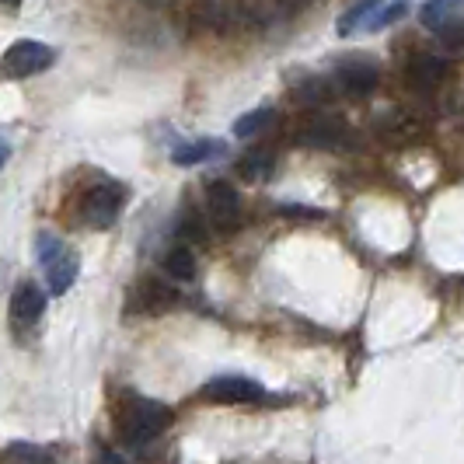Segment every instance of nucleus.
Returning <instances> with one entry per match:
<instances>
[{
    "instance_id": "f257e3e1",
    "label": "nucleus",
    "mask_w": 464,
    "mask_h": 464,
    "mask_svg": "<svg viewBox=\"0 0 464 464\" xmlns=\"http://www.w3.org/2000/svg\"><path fill=\"white\" fill-rule=\"evenodd\" d=\"M171 422V409L164 401H154V398H140L130 395L119 409V433L122 440L133 443V447H143V443L158 440Z\"/></svg>"
},
{
    "instance_id": "f03ea898",
    "label": "nucleus",
    "mask_w": 464,
    "mask_h": 464,
    "mask_svg": "<svg viewBox=\"0 0 464 464\" xmlns=\"http://www.w3.org/2000/svg\"><path fill=\"white\" fill-rule=\"evenodd\" d=\"M122 207H126V192H122V186L102 182V186H94L84 192L81 217H84V224H92V227H98V231H105V227H112V224L119 220Z\"/></svg>"
},
{
    "instance_id": "7ed1b4c3",
    "label": "nucleus",
    "mask_w": 464,
    "mask_h": 464,
    "mask_svg": "<svg viewBox=\"0 0 464 464\" xmlns=\"http://www.w3.org/2000/svg\"><path fill=\"white\" fill-rule=\"evenodd\" d=\"M56 63V53L46 43H35V39H22L14 46H7L4 53V70L7 77H35Z\"/></svg>"
},
{
    "instance_id": "20e7f679",
    "label": "nucleus",
    "mask_w": 464,
    "mask_h": 464,
    "mask_svg": "<svg viewBox=\"0 0 464 464\" xmlns=\"http://www.w3.org/2000/svg\"><path fill=\"white\" fill-rule=\"evenodd\" d=\"M203 398L220 401V405H245V401L266 398V388L252 377H241V373H217L213 381L203 384Z\"/></svg>"
},
{
    "instance_id": "39448f33",
    "label": "nucleus",
    "mask_w": 464,
    "mask_h": 464,
    "mask_svg": "<svg viewBox=\"0 0 464 464\" xmlns=\"http://www.w3.org/2000/svg\"><path fill=\"white\" fill-rule=\"evenodd\" d=\"M207 209L217 231L231 234L241 227V199L231 182H209L207 186Z\"/></svg>"
},
{
    "instance_id": "423d86ee",
    "label": "nucleus",
    "mask_w": 464,
    "mask_h": 464,
    "mask_svg": "<svg viewBox=\"0 0 464 464\" xmlns=\"http://www.w3.org/2000/svg\"><path fill=\"white\" fill-rule=\"evenodd\" d=\"M377 81H381V70L363 56H349L335 67V88L343 94H353V98L371 94L377 88Z\"/></svg>"
},
{
    "instance_id": "0eeeda50",
    "label": "nucleus",
    "mask_w": 464,
    "mask_h": 464,
    "mask_svg": "<svg viewBox=\"0 0 464 464\" xmlns=\"http://www.w3.org/2000/svg\"><path fill=\"white\" fill-rule=\"evenodd\" d=\"M46 314V294L35 283H18L11 294V325L14 332H32Z\"/></svg>"
},
{
    "instance_id": "6e6552de",
    "label": "nucleus",
    "mask_w": 464,
    "mask_h": 464,
    "mask_svg": "<svg viewBox=\"0 0 464 464\" xmlns=\"http://www.w3.org/2000/svg\"><path fill=\"white\" fill-rule=\"evenodd\" d=\"M301 143L307 147H322V150H335V147H349V130L339 119H314L301 133Z\"/></svg>"
},
{
    "instance_id": "1a4fd4ad",
    "label": "nucleus",
    "mask_w": 464,
    "mask_h": 464,
    "mask_svg": "<svg viewBox=\"0 0 464 464\" xmlns=\"http://www.w3.org/2000/svg\"><path fill=\"white\" fill-rule=\"evenodd\" d=\"M464 11V0H430L422 11H419V22L426 28H437V32H447L458 24V14Z\"/></svg>"
},
{
    "instance_id": "9d476101",
    "label": "nucleus",
    "mask_w": 464,
    "mask_h": 464,
    "mask_svg": "<svg viewBox=\"0 0 464 464\" xmlns=\"http://www.w3.org/2000/svg\"><path fill=\"white\" fill-rule=\"evenodd\" d=\"M443 60L440 56H433V53H416L412 60H409V81L419 84V88H433V84H440L443 81Z\"/></svg>"
},
{
    "instance_id": "9b49d317",
    "label": "nucleus",
    "mask_w": 464,
    "mask_h": 464,
    "mask_svg": "<svg viewBox=\"0 0 464 464\" xmlns=\"http://www.w3.org/2000/svg\"><path fill=\"white\" fill-rule=\"evenodd\" d=\"M227 147L220 143V140H196V143H182V147H175V154H171V161L188 168V164H203V161H213V158H220Z\"/></svg>"
},
{
    "instance_id": "f8f14e48",
    "label": "nucleus",
    "mask_w": 464,
    "mask_h": 464,
    "mask_svg": "<svg viewBox=\"0 0 464 464\" xmlns=\"http://www.w3.org/2000/svg\"><path fill=\"white\" fill-rule=\"evenodd\" d=\"M46 276H49V290H53V294H67L70 286H73V279H77V256L67 248L56 262L46 266Z\"/></svg>"
},
{
    "instance_id": "ddd939ff",
    "label": "nucleus",
    "mask_w": 464,
    "mask_h": 464,
    "mask_svg": "<svg viewBox=\"0 0 464 464\" xmlns=\"http://www.w3.org/2000/svg\"><path fill=\"white\" fill-rule=\"evenodd\" d=\"M164 273L171 279H179V283H188V279L196 276V256H192V248H188V245L171 248V252L164 256Z\"/></svg>"
},
{
    "instance_id": "4468645a",
    "label": "nucleus",
    "mask_w": 464,
    "mask_h": 464,
    "mask_svg": "<svg viewBox=\"0 0 464 464\" xmlns=\"http://www.w3.org/2000/svg\"><path fill=\"white\" fill-rule=\"evenodd\" d=\"M377 7H381V0H360V4H353L346 14L339 18V35H353L360 24H371Z\"/></svg>"
},
{
    "instance_id": "2eb2a0df",
    "label": "nucleus",
    "mask_w": 464,
    "mask_h": 464,
    "mask_svg": "<svg viewBox=\"0 0 464 464\" xmlns=\"http://www.w3.org/2000/svg\"><path fill=\"white\" fill-rule=\"evenodd\" d=\"M273 116H276V112H273L269 105H262V109H256V112H248V116L237 119V122H234V133H237L241 140L258 137V133H262V130L273 122Z\"/></svg>"
},
{
    "instance_id": "dca6fc26",
    "label": "nucleus",
    "mask_w": 464,
    "mask_h": 464,
    "mask_svg": "<svg viewBox=\"0 0 464 464\" xmlns=\"http://www.w3.org/2000/svg\"><path fill=\"white\" fill-rule=\"evenodd\" d=\"M7 461L11 464H53L49 450L35 447V443H11L7 447Z\"/></svg>"
},
{
    "instance_id": "f3484780",
    "label": "nucleus",
    "mask_w": 464,
    "mask_h": 464,
    "mask_svg": "<svg viewBox=\"0 0 464 464\" xmlns=\"http://www.w3.org/2000/svg\"><path fill=\"white\" fill-rule=\"evenodd\" d=\"M269 171H273V154H269V150H252V154L241 161V175H245V179L262 182V179H269Z\"/></svg>"
},
{
    "instance_id": "a211bd4d",
    "label": "nucleus",
    "mask_w": 464,
    "mask_h": 464,
    "mask_svg": "<svg viewBox=\"0 0 464 464\" xmlns=\"http://www.w3.org/2000/svg\"><path fill=\"white\" fill-rule=\"evenodd\" d=\"M63 252H67V245H63L56 234H39V237H35V256L43 262V269H46L49 262H56Z\"/></svg>"
},
{
    "instance_id": "6ab92c4d",
    "label": "nucleus",
    "mask_w": 464,
    "mask_h": 464,
    "mask_svg": "<svg viewBox=\"0 0 464 464\" xmlns=\"http://www.w3.org/2000/svg\"><path fill=\"white\" fill-rule=\"evenodd\" d=\"M409 14V0H395V4H388L381 14H373L371 18V32H377V28H384V24H392V22H398V18H405Z\"/></svg>"
},
{
    "instance_id": "aec40b11",
    "label": "nucleus",
    "mask_w": 464,
    "mask_h": 464,
    "mask_svg": "<svg viewBox=\"0 0 464 464\" xmlns=\"http://www.w3.org/2000/svg\"><path fill=\"white\" fill-rule=\"evenodd\" d=\"M328 92H332V88H325V81H314V77H311V81H304V88H297V98H301V102H311V105H318V102H325L328 98Z\"/></svg>"
},
{
    "instance_id": "412c9836",
    "label": "nucleus",
    "mask_w": 464,
    "mask_h": 464,
    "mask_svg": "<svg viewBox=\"0 0 464 464\" xmlns=\"http://www.w3.org/2000/svg\"><path fill=\"white\" fill-rule=\"evenodd\" d=\"M94 464H130V461H126V458H119V454H112V450H102Z\"/></svg>"
},
{
    "instance_id": "4be33fe9",
    "label": "nucleus",
    "mask_w": 464,
    "mask_h": 464,
    "mask_svg": "<svg viewBox=\"0 0 464 464\" xmlns=\"http://www.w3.org/2000/svg\"><path fill=\"white\" fill-rule=\"evenodd\" d=\"M18 4H22V0H4V7H7V11H18Z\"/></svg>"
}]
</instances>
